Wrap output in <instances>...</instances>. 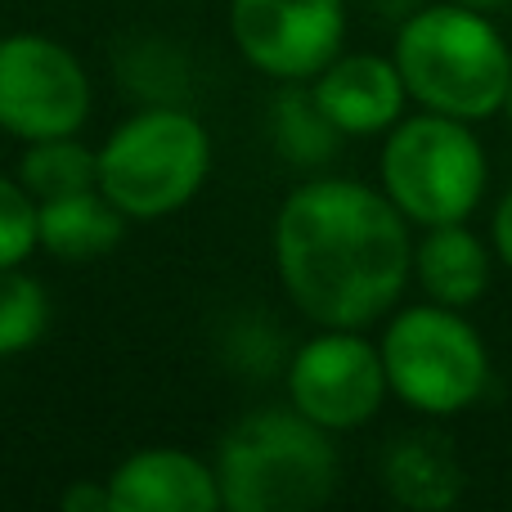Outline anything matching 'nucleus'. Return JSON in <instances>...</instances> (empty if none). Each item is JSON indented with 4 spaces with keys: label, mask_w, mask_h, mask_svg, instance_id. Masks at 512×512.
I'll use <instances>...</instances> for the list:
<instances>
[{
    "label": "nucleus",
    "mask_w": 512,
    "mask_h": 512,
    "mask_svg": "<svg viewBox=\"0 0 512 512\" xmlns=\"http://www.w3.org/2000/svg\"><path fill=\"white\" fill-rule=\"evenodd\" d=\"M504 113H508V122H512V86H508V104H504Z\"/></svg>",
    "instance_id": "21"
},
{
    "label": "nucleus",
    "mask_w": 512,
    "mask_h": 512,
    "mask_svg": "<svg viewBox=\"0 0 512 512\" xmlns=\"http://www.w3.org/2000/svg\"><path fill=\"white\" fill-rule=\"evenodd\" d=\"M315 108L337 135H382L405 117V77L382 54H337L310 90Z\"/></svg>",
    "instance_id": "10"
},
{
    "label": "nucleus",
    "mask_w": 512,
    "mask_h": 512,
    "mask_svg": "<svg viewBox=\"0 0 512 512\" xmlns=\"http://www.w3.org/2000/svg\"><path fill=\"white\" fill-rule=\"evenodd\" d=\"M216 481L234 512H306L337 490V450L297 409H261L230 427Z\"/></svg>",
    "instance_id": "3"
},
{
    "label": "nucleus",
    "mask_w": 512,
    "mask_h": 512,
    "mask_svg": "<svg viewBox=\"0 0 512 512\" xmlns=\"http://www.w3.org/2000/svg\"><path fill=\"white\" fill-rule=\"evenodd\" d=\"M490 243H495V256L512 270V189L499 198L495 221H490Z\"/></svg>",
    "instance_id": "19"
},
{
    "label": "nucleus",
    "mask_w": 512,
    "mask_h": 512,
    "mask_svg": "<svg viewBox=\"0 0 512 512\" xmlns=\"http://www.w3.org/2000/svg\"><path fill=\"white\" fill-rule=\"evenodd\" d=\"M63 508L68 512H113V495H108V486L81 481V486L63 490Z\"/></svg>",
    "instance_id": "18"
},
{
    "label": "nucleus",
    "mask_w": 512,
    "mask_h": 512,
    "mask_svg": "<svg viewBox=\"0 0 512 512\" xmlns=\"http://www.w3.org/2000/svg\"><path fill=\"white\" fill-rule=\"evenodd\" d=\"M32 248H41L36 234V198L18 180L0 176V270L27 261Z\"/></svg>",
    "instance_id": "17"
},
{
    "label": "nucleus",
    "mask_w": 512,
    "mask_h": 512,
    "mask_svg": "<svg viewBox=\"0 0 512 512\" xmlns=\"http://www.w3.org/2000/svg\"><path fill=\"white\" fill-rule=\"evenodd\" d=\"M274 265L292 306L319 328H369L414 274L409 221L360 180H310L279 207Z\"/></svg>",
    "instance_id": "1"
},
{
    "label": "nucleus",
    "mask_w": 512,
    "mask_h": 512,
    "mask_svg": "<svg viewBox=\"0 0 512 512\" xmlns=\"http://www.w3.org/2000/svg\"><path fill=\"white\" fill-rule=\"evenodd\" d=\"M459 5H468V9H481V14H490V9H504L508 0H459Z\"/></svg>",
    "instance_id": "20"
},
{
    "label": "nucleus",
    "mask_w": 512,
    "mask_h": 512,
    "mask_svg": "<svg viewBox=\"0 0 512 512\" xmlns=\"http://www.w3.org/2000/svg\"><path fill=\"white\" fill-rule=\"evenodd\" d=\"M36 234L41 248L59 261H95L122 243L126 216L99 189H77L36 203Z\"/></svg>",
    "instance_id": "14"
},
{
    "label": "nucleus",
    "mask_w": 512,
    "mask_h": 512,
    "mask_svg": "<svg viewBox=\"0 0 512 512\" xmlns=\"http://www.w3.org/2000/svg\"><path fill=\"white\" fill-rule=\"evenodd\" d=\"M18 185L36 203L41 198H59V194H77V189H99V153H90L72 135L32 140V149L18 162Z\"/></svg>",
    "instance_id": "15"
},
{
    "label": "nucleus",
    "mask_w": 512,
    "mask_h": 512,
    "mask_svg": "<svg viewBox=\"0 0 512 512\" xmlns=\"http://www.w3.org/2000/svg\"><path fill=\"white\" fill-rule=\"evenodd\" d=\"M387 387L432 418L463 414L490 382V351L454 306L423 301L400 310L378 342Z\"/></svg>",
    "instance_id": "6"
},
{
    "label": "nucleus",
    "mask_w": 512,
    "mask_h": 512,
    "mask_svg": "<svg viewBox=\"0 0 512 512\" xmlns=\"http://www.w3.org/2000/svg\"><path fill=\"white\" fill-rule=\"evenodd\" d=\"M486 149L472 122L445 113L400 117L382 144V194L409 225H454L477 212L486 194Z\"/></svg>",
    "instance_id": "4"
},
{
    "label": "nucleus",
    "mask_w": 512,
    "mask_h": 512,
    "mask_svg": "<svg viewBox=\"0 0 512 512\" xmlns=\"http://www.w3.org/2000/svg\"><path fill=\"white\" fill-rule=\"evenodd\" d=\"M396 59L409 99L427 113H445L459 122H486L504 113L512 86V50L490 14L459 0L418 9L396 32Z\"/></svg>",
    "instance_id": "2"
},
{
    "label": "nucleus",
    "mask_w": 512,
    "mask_h": 512,
    "mask_svg": "<svg viewBox=\"0 0 512 512\" xmlns=\"http://www.w3.org/2000/svg\"><path fill=\"white\" fill-rule=\"evenodd\" d=\"M45 324H50V301L41 283L18 265L0 270V355L27 351L45 333Z\"/></svg>",
    "instance_id": "16"
},
{
    "label": "nucleus",
    "mask_w": 512,
    "mask_h": 512,
    "mask_svg": "<svg viewBox=\"0 0 512 512\" xmlns=\"http://www.w3.org/2000/svg\"><path fill=\"white\" fill-rule=\"evenodd\" d=\"M414 279L427 292V301L468 310L490 288V248L463 221L432 225L414 248Z\"/></svg>",
    "instance_id": "13"
},
{
    "label": "nucleus",
    "mask_w": 512,
    "mask_h": 512,
    "mask_svg": "<svg viewBox=\"0 0 512 512\" xmlns=\"http://www.w3.org/2000/svg\"><path fill=\"white\" fill-rule=\"evenodd\" d=\"M113 512H216L221 481L185 450H140L108 477Z\"/></svg>",
    "instance_id": "11"
},
{
    "label": "nucleus",
    "mask_w": 512,
    "mask_h": 512,
    "mask_svg": "<svg viewBox=\"0 0 512 512\" xmlns=\"http://www.w3.org/2000/svg\"><path fill=\"white\" fill-rule=\"evenodd\" d=\"M212 171V140L203 122L180 108H144L126 117L99 149V194L122 216L153 221L203 189Z\"/></svg>",
    "instance_id": "5"
},
{
    "label": "nucleus",
    "mask_w": 512,
    "mask_h": 512,
    "mask_svg": "<svg viewBox=\"0 0 512 512\" xmlns=\"http://www.w3.org/2000/svg\"><path fill=\"white\" fill-rule=\"evenodd\" d=\"M90 113V81L81 63L50 36L0 41V131L18 140H54L81 131Z\"/></svg>",
    "instance_id": "7"
},
{
    "label": "nucleus",
    "mask_w": 512,
    "mask_h": 512,
    "mask_svg": "<svg viewBox=\"0 0 512 512\" xmlns=\"http://www.w3.org/2000/svg\"><path fill=\"white\" fill-rule=\"evenodd\" d=\"M382 351L360 337V328H328L310 337L288 364V400L297 414L319 423L324 432L364 427L387 396Z\"/></svg>",
    "instance_id": "8"
},
{
    "label": "nucleus",
    "mask_w": 512,
    "mask_h": 512,
    "mask_svg": "<svg viewBox=\"0 0 512 512\" xmlns=\"http://www.w3.org/2000/svg\"><path fill=\"white\" fill-rule=\"evenodd\" d=\"M239 54L279 81H310L342 54L346 0H230Z\"/></svg>",
    "instance_id": "9"
},
{
    "label": "nucleus",
    "mask_w": 512,
    "mask_h": 512,
    "mask_svg": "<svg viewBox=\"0 0 512 512\" xmlns=\"http://www.w3.org/2000/svg\"><path fill=\"white\" fill-rule=\"evenodd\" d=\"M382 486L400 508L445 512L463 495V463L441 432H409L382 454Z\"/></svg>",
    "instance_id": "12"
}]
</instances>
